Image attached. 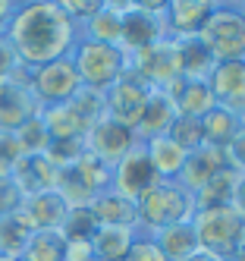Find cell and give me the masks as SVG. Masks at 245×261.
<instances>
[{
	"mask_svg": "<svg viewBox=\"0 0 245 261\" xmlns=\"http://www.w3.org/2000/svg\"><path fill=\"white\" fill-rule=\"evenodd\" d=\"M230 208L245 220V173H239V182H236V192H233V204Z\"/></svg>",
	"mask_w": 245,
	"mask_h": 261,
	"instance_id": "43",
	"label": "cell"
},
{
	"mask_svg": "<svg viewBox=\"0 0 245 261\" xmlns=\"http://www.w3.org/2000/svg\"><path fill=\"white\" fill-rule=\"evenodd\" d=\"M16 261H19V258H16Z\"/></svg>",
	"mask_w": 245,
	"mask_h": 261,
	"instance_id": "49",
	"label": "cell"
},
{
	"mask_svg": "<svg viewBox=\"0 0 245 261\" xmlns=\"http://www.w3.org/2000/svg\"><path fill=\"white\" fill-rule=\"evenodd\" d=\"M195 217V195L179 182H160L139 201V233L154 236L167 227H176Z\"/></svg>",
	"mask_w": 245,
	"mask_h": 261,
	"instance_id": "3",
	"label": "cell"
},
{
	"mask_svg": "<svg viewBox=\"0 0 245 261\" xmlns=\"http://www.w3.org/2000/svg\"><path fill=\"white\" fill-rule=\"evenodd\" d=\"M226 158H230V167L236 173H245V126L239 129V136L226 145Z\"/></svg>",
	"mask_w": 245,
	"mask_h": 261,
	"instance_id": "41",
	"label": "cell"
},
{
	"mask_svg": "<svg viewBox=\"0 0 245 261\" xmlns=\"http://www.w3.org/2000/svg\"><path fill=\"white\" fill-rule=\"evenodd\" d=\"M192 227H195L198 249L207 252V255H214V258H220V261H230L236 255V249L245 242V220L233 208L195 211Z\"/></svg>",
	"mask_w": 245,
	"mask_h": 261,
	"instance_id": "5",
	"label": "cell"
},
{
	"mask_svg": "<svg viewBox=\"0 0 245 261\" xmlns=\"http://www.w3.org/2000/svg\"><path fill=\"white\" fill-rule=\"evenodd\" d=\"M19 261H66V236L60 230H35Z\"/></svg>",
	"mask_w": 245,
	"mask_h": 261,
	"instance_id": "29",
	"label": "cell"
},
{
	"mask_svg": "<svg viewBox=\"0 0 245 261\" xmlns=\"http://www.w3.org/2000/svg\"><path fill=\"white\" fill-rule=\"evenodd\" d=\"M126 261H167V258H164V252L157 249L154 239L145 236V233H139L135 242H132V252H129Z\"/></svg>",
	"mask_w": 245,
	"mask_h": 261,
	"instance_id": "38",
	"label": "cell"
},
{
	"mask_svg": "<svg viewBox=\"0 0 245 261\" xmlns=\"http://www.w3.org/2000/svg\"><path fill=\"white\" fill-rule=\"evenodd\" d=\"M198 41L207 47L214 63L245 60V13L239 10V0H217L214 13L198 32Z\"/></svg>",
	"mask_w": 245,
	"mask_h": 261,
	"instance_id": "2",
	"label": "cell"
},
{
	"mask_svg": "<svg viewBox=\"0 0 245 261\" xmlns=\"http://www.w3.org/2000/svg\"><path fill=\"white\" fill-rule=\"evenodd\" d=\"M120 29H123V7H120V0H104L101 10L79 29V38L101 41V44H117L120 47Z\"/></svg>",
	"mask_w": 245,
	"mask_h": 261,
	"instance_id": "22",
	"label": "cell"
},
{
	"mask_svg": "<svg viewBox=\"0 0 245 261\" xmlns=\"http://www.w3.org/2000/svg\"><path fill=\"white\" fill-rule=\"evenodd\" d=\"M129 66L126 72L135 76L142 85H148L151 91H160L167 88L173 79H179V69H176V54H173V41H157L139 54H129Z\"/></svg>",
	"mask_w": 245,
	"mask_h": 261,
	"instance_id": "9",
	"label": "cell"
},
{
	"mask_svg": "<svg viewBox=\"0 0 245 261\" xmlns=\"http://www.w3.org/2000/svg\"><path fill=\"white\" fill-rule=\"evenodd\" d=\"M19 204H22V192L16 189L13 176H0V220L10 217V214H16Z\"/></svg>",
	"mask_w": 245,
	"mask_h": 261,
	"instance_id": "37",
	"label": "cell"
},
{
	"mask_svg": "<svg viewBox=\"0 0 245 261\" xmlns=\"http://www.w3.org/2000/svg\"><path fill=\"white\" fill-rule=\"evenodd\" d=\"M98 227H101V223L94 220L91 208H69L63 227H60V233H63L66 239H88V242H91V236L98 233Z\"/></svg>",
	"mask_w": 245,
	"mask_h": 261,
	"instance_id": "34",
	"label": "cell"
},
{
	"mask_svg": "<svg viewBox=\"0 0 245 261\" xmlns=\"http://www.w3.org/2000/svg\"><path fill=\"white\" fill-rule=\"evenodd\" d=\"M41 123H44V129H47L50 142H53V139H82V142H85V136H88L85 120L72 110L69 101H66V104H57V107H44V110H41Z\"/></svg>",
	"mask_w": 245,
	"mask_h": 261,
	"instance_id": "25",
	"label": "cell"
},
{
	"mask_svg": "<svg viewBox=\"0 0 245 261\" xmlns=\"http://www.w3.org/2000/svg\"><path fill=\"white\" fill-rule=\"evenodd\" d=\"M148 148V161L154 167V173L164 179V182H176L182 164H185V151L170 139V136H160V139H151V142H142Z\"/></svg>",
	"mask_w": 245,
	"mask_h": 261,
	"instance_id": "23",
	"label": "cell"
},
{
	"mask_svg": "<svg viewBox=\"0 0 245 261\" xmlns=\"http://www.w3.org/2000/svg\"><path fill=\"white\" fill-rule=\"evenodd\" d=\"M44 154L50 158V164H57L63 170V167H72L75 161L85 154V142L82 139H53Z\"/></svg>",
	"mask_w": 245,
	"mask_h": 261,
	"instance_id": "35",
	"label": "cell"
},
{
	"mask_svg": "<svg viewBox=\"0 0 245 261\" xmlns=\"http://www.w3.org/2000/svg\"><path fill=\"white\" fill-rule=\"evenodd\" d=\"M94 261H98V258H94Z\"/></svg>",
	"mask_w": 245,
	"mask_h": 261,
	"instance_id": "48",
	"label": "cell"
},
{
	"mask_svg": "<svg viewBox=\"0 0 245 261\" xmlns=\"http://www.w3.org/2000/svg\"><path fill=\"white\" fill-rule=\"evenodd\" d=\"M13 182L16 189L22 192V198L38 195V192H50L57 189V179H60V167L50 164L47 154H22L13 164Z\"/></svg>",
	"mask_w": 245,
	"mask_h": 261,
	"instance_id": "17",
	"label": "cell"
},
{
	"mask_svg": "<svg viewBox=\"0 0 245 261\" xmlns=\"http://www.w3.org/2000/svg\"><path fill=\"white\" fill-rule=\"evenodd\" d=\"M19 158H22V151H19L16 139L0 133V176H10V173H13V164H16Z\"/></svg>",
	"mask_w": 245,
	"mask_h": 261,
	"instance_id": "40",
	"label": "cell"
},
{
	"mask_svg": "<svg viewBox=\"0 0 245 261\" xmlns=\"http://www.w3.org/2000/svg\"><path fill=\"white\" fill-rule=\"evenodd\" d=\"M230 261H245V242H242V246H239V249H236V255H233V258H230Z\"/></svg>",
	"mask_w": 245,
	"mask_h": 261,
	"instance_id": "46",
	"label": "cell"
},
{
	"mask_svg": "<svg viewBox=\"0 0 245 261\" xmlns=\"http://www.w3.org/2000/svg\"><path fill=\"white\" fill-rule=\"evenodd\" d=\"M22 69H25V66L19 63L16 50L10 47V41H7V38H0V82H10V79H16Z\"/></svg>",
	"mask_w": 245,
	"mask_h": 261,
	"instance_id": "39",
	"label": "cell"
},
{
	"mask_svg": "<svg viewBox=\"0 0 245 261\" xmlns=\"http://www.w3.org/2000/svg\"><path fill=\"white\" fill-rule=\"evenodd\" d=\"M173 54H176V69L182 79H207L211 69L217 66L214 57L207 54V47L198 38H182L173 41Z\"/></svg>",
	"mask_w": 245,
	"mask_h": 261,
	"instance_id": "24",
	"label": "cell"
},
{
	"mask_svg": "<svg viewBox=\"0 0 245 261\" xmlns=\"http://www.w3.org/2000/svg\"><path fill=\"white\" fill-rule=\"evenodd\" d=\"M170 139H173L185 154H192V151H198V148L204 145V133H201V120H195V117H176L173 120V126H170V133H167Z\"/></svg>",
	"mask_w": 245,
	"mask_h": 261,
	"instance_id": "33",
	"label": "cell"
},
{
	"mask_svg": "<svg viewBox=\"0 0 245 261\" xmlns=\"http://www.w3.org/2000/svg\"><path fill=\"white\" fill-rule=\"evenodd\" d=\"M72 63H75V72H79V82L82 88H91V91H104L120 82L126 76V54L117 47V44H101V41H88V38H79L72 47Z\"/></svg>",
	"mask_w": 245,
	"mask_h": 261,
	"instance_id": "4",
	"label": "cell"
},
{
	"mask_svg": "<svg viewBox=\"0 0 245 261\" xmlns=\"http://www.w3.org/2000/svg\"><path fill=\"white\" fill-rule=\"evenodd\" d=\"M148 98H151V88L126 72L120 82H113L104 91V117L135 133V126H139L145 107H148Z\"/></svg>",
	"mask_w": 245,
	"mask_h": 261,
	"instance_id": "10",
	"label": "cell"
},
{
	"mask_svg": "<svg viewBox=\"0 0 245 261\" xmlns=\"http://www.w3.org/2000/svg\"><path fill=\"white\" fill-rule=\"evenodd\" d=\"M4 38L25 69H38L44 63L69 57L79 41V25L63 13L60 0H16Z\"/></svg>",
	"mask_w": 245,
	"mask_h": 261,
	"instance_id": "1",
	"label": "cell"
},
{
	"mask_svg": "<svg viewBox=\"0 0 245 261\" xmlns=\"http://www.w3.org/2000/svg\"><path fill=\"white\" fill-rule=\"evenodd\" d=\"M239 10H242V13H245V0H239Z\"/></svg>",
	"mask_w": 245,
	"mask_h": 261,
	"instance_id": "47",
	"label": "cell"
},
{
	"mask_svg": "<svg viewBox=\"0 0 245 261\" xmlns=\"http://www.w3.org/2000/svg\"><path fill=\"white\" fill-rule=\"evenodd\" d=\"M220 170H230V158H226V151H223V148L201 145L198 151H192V154L185 158V164H182L176 182L182 186L185 192L195 195V192H201Z\"/></svg>",
	"mask_w": 245,
	"mask_h": 261,
	"instance_id": "16",
	"label": "cell"
},
{
	"mask_svg": "<svg viewBox=\"0 0 245 261\" xmlns=\"http://www.w3.org/2000/svg\"><path fill=\"white\" fill-rule=\"evenodd\" d=\"M113 186V170L98 161L94 154H82L72 167H63L60 179H57V192L63 195L69 208H88L101 192H107Z\"/></svg>",
	"mask_w": 245,
	"mask_h": 261,
	"instance_id": "6",
	"label": "cell"
},
{
	"mask_svg": "<svg viewBox=\"0 0 245 261\" xmlns=\"http://www.w3.org/2000/svg\"><path fill=\"white\" fill-rule=\"evenodd\" d=\"M185 261H220V258H214V255H207V252H201V249H198L195 255H188Z\"/></svg>",
	"mask_w": 245,
	"mask_h": 261,
	"instance_id": "45",
	"label": "cell"
},
{
	"mask_svg": "<svg viewBox=\"0 0 245 261\" xmlns=\"http://www.w3.org/2000/svg\"><path fill=\"white\" fill-rule=\"evenodd\" d=\"M160 182L164 179L154 173V167H151V161H148V148L139 142L117 167H113V186L110 189L126 195V198H132V201H142Z\"/></svg>",
	"mask_w": 245,
	"mask_h": 261,
	"instance_id": "11",
	"label": "cell"
},
{
	"mask_svg": "<svg viewBox=\"0 0 245 261\" xmlns=\"http://www.w3.org/2000/svg\"><path fill=\"white\" fill-rule=\"evenodd\" d=\"M88 208H91L94 220H98L101 227H123V230H135L139 233V201L107 189V192H101L94 198Z\"/></svg>",
	"mask_w": 245,
	"mask_h": 261,
	"instance_id": "20",
	"label": "cell"
},
{
	"mask_svg": "<svg viewBox=\"0 0 245 261\" xmlns=\"http://www.w3.org/2000/svg\"><path fill=\"white\" fill-rule=\"evenodd\" d=\"M38 114H41V107L29 88V69H22L10 82H0V133L4 136H13Z\"/></svg>",
	"mask_w": 245,
	"mask_h": 261,
	"instance_id": "12",
	"label": "cell"
},
{
	"mask_svg": "<svg viewBox=\"0 0 245 261\" xmlns=\"http://www.w3.org/2000/svg\"><path fill=\"white\" fill-rule=\"evenodd\" d=\"M13 139H16V145H19L22 154H44L47 145H50V136H47L44 123H41V114H38L35 120H29L22 129H16Z\"/></svg>",
	"mask_w": 245,
	"mask_h": 261,
	"instance_id": "32",
	"label": "cell"
},
{
	"mask_svg": "<svg viewBox=\"0 0 245 261\" xmlns=\"http://www.w3.org/2000/svg\"><path fill=\"white\" fill-rule=\"evenodd\" d=\"M101 4H104V0H60L63 13H66V16H69V19H72L75 25H79V29L91 19L94 13L101 10Z\"/></svg>",
	"mask_w": 245,
	"mask_h": 261,
	"instance_id": "36",
	"label": "cell"
},
{
	"mask_svg": "<svg viewBox=\"0 0 245 261\" xmlns=\"http://www.w3.org/2000/svg\"><path fill=\"white\" fill-rule=\"evenodd\" d=\"M176 117H179V114H176L173 101H170L164 91H151L148 107H145V114H142V120H139V126H135L139 142H151V139L167 136Z\"/></svg>",
	"mask_w": 245,
	"mask_h": 261,
	"instance_id": "21",
	"label": "cell"
},
{
	"mask_svg": "<svg viewBox=\"0 0 245 261\" xmlns=\"http://www.w3.org/2000/svg\"><path fill=\"white\" fill-rule=\"evenodd\" d=\"M139 145V136L132 133V129L120 126V123H113V120H98L91 129H88V136H85V151L94 154L98 161H104L110 170L117 167L132 148Z\"/></svg>",
	"mask_w": 245,
	"mask_h": 261,
	"instance_id": "14",
	"label": "cell"
},
{
	"mask_svg": "<svg viewBox=\"0 0 245 261\" xmlns=\"http://www.w3.org/2000/svg\"><path fill=\"white\" fill-rule=\"evenodd\" d=\"M164 95L173 101L176 107V114L179 117H195L201 120L207 110H214V95H211V88H207V79H173L167 88H160Z\"/></svg>",
	"mask_w": 245,
	"mask_h": 261,
	"instance_id": "19",
	"label": "cell"
},
{
	"mask_svg": "<svg viewBox=\"0 0 245 261\" xmlns=\"http://www.w3.org/2000/svg\"><path fill=\"white\" fill-rule=\"evenodd\" d=\"M207 88H211L217 107L245 120V60L217 63L207 76Z\"/></svg>",
	"mask_w": 245,
	"mask_h": 261,
	"instance_id": "15",
	"label": "cell"
},
{
	"mask_svg": "<svg viewBox=\"0 0 245 261\" xmlns=\"http://www.w3.org/2000/svg\"><path fill=\"white\" fill-rule=\"evenodd\" d=\"M245 126L242 117L230 114V110H223V107H214V110H207V114L201 117V133H204V145H211V148H223L226 151V145H230L236 136H239V129Z\"/></svg>",
	"mask_w": 245,
	"mask_h": 261,
	"instance_id": "26",
	"label": "cell"
},
{
	"mask_svg": "<svg viewBox=\"0 0 245 261\" xmlns=\"http://www.w3.org/2000/svg\"><path fill=\"white\" fill-rule=\"evenodd\" d=\"M29 88L38 101V107H57L75 98V91L82 88L79 72H75L72 57H60L53 63H44L38 69H29Z\"/></svg>",
	"mask_w": 245,
	"mask_h": 261,
	"instance_id": "8",
	"label": "cell"
},
{
	"mask_svg": "<svg viewBox=\"0 0 245 261\" xmlns=\"http://www.w3.org/2000/svg\"><path fill=\"white\" fill-rule=\"evenodd\" d=\"M239 173L233 170H220L201 192H195V211H207V208H230L233 204V192H236Z\"/></svg>",
	"mask_w": 245,
	"mask_h": 261,
	"instance_id": "30",
	"label": "cell"
},
{
	"mask_svg": "<svg viewBox=\"0 0 245 261\" xmlns=\"http://www.w3.org/2000/svg\"><path fill=\"white\" fill-rule=\"evenodd\" d=\"M32 236V227L22 220V214H10L0 220V258H22V249H25V242Z\"/></svg>",
	"mask_w": 245,
	"mask_h": 261,
	"instance_id": "31",
	"label": "cell"
},
{
	"mask_svg": "<svg viewBox=\"0 0 245 261\" xmlns=\"http://www.w3.org/2000/svg\"><path fill=\"white\" fill-rule=\"evenodd\" d=\"M19 214L32 227V233L35 230H60L66 214H69V204L63 201V195L57 189H50V192H38V195L22 198Z\"/></svg>",
	"mask_w": 245,
	"mask_h": 261,
	"instance_id": "18",
	"label": "cell"
},
{
	"mask_svg": "<svg viewBox=\"0 0 245 261\" xmlns=\"http://www.w3.org/2000/svg\"><path fill=\"white\" fill-rule=\"evenodd\" d=\"M214 13V0H164V38L167 41H182V38H198L204 29L207 16Z\"/></svg>",
	"mask_w": 245,
	"mask_h": 261,
	"instance_id": "13",
	"label": "cell"
},
{
	"mask_svg": "<svg viewBox=\"0 0 245 261\" xmlns=\"http://www.w3.org/2000/svg\"><path fill=\"white\" fill-rule=\"evenodd\" d=\"M66 261H94V249L88 239H66Z\"/></svg>",
	"mask_w": 245,
	"mask_h": 261,
	"instance_id": "42",
	"label": "cell"
},
{
	"mask_svg": "<svg viewBox=\"0 0 245 261\" xmlns=\"http://www.w3.org/2000/svg\"><path fill=\"white\" fill-rule=\"evenodd\" d=\"M135 230H123V227H98V233L91 236V249L98 261H126L135 242Z\"/></svg>",
	"mask_w": 245,
	"mask_h": 261,
	"instance_id": "27",
	"label": "cell"
},
{
	"mask_svg": "<svg viewBox=\"0 0 245 261\" xmlns=\"http://www.w3.org/2000/svg\"><path fill=\"white\" fill-rule=\"evenodd\" d=\"M151 239L157 242V249L164 252L167 261H185L188 255H195V252H198V239H195L192 220L176 223V227H167V230L154 233Z\"/></svg>",
	"mask_w": 245,
	"mask_h": 261,
	"instance_id": "28",
	"label": "cell"
},
{
	"mask_svg": "<svg viewBox=\"0 0 245 261\" xmlns=\"http://www.w3.org/2000/svg\"><path fill=\"white\" fill-rule=\"evenodd\" d=\"M13 10H16V0H0V38H4V35H7V29H10Z\"/></svg>",
	"mask_w": 245,
	"mask_h": 261,
	"instance_id": "44",
	"label": "cell"
},
{
	"mask_svg": "<svg viewBox=\"0 0 245 261\" xmlns=\"http://www.w3.org/2000/svg\"><path fill=\"white\" fill-rule=\"evenodd\" d=\"M123 7V29H120V50L139 54L151 44L164 41V0H120Z\"/></svg>",
	"mask_w": 245,
	"mask_h": 261,
	"instance_id": "7",
	"label": "cell"
}]
</instances>
